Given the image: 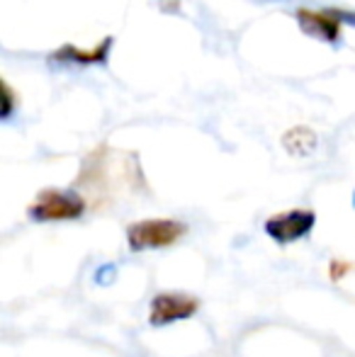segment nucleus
<instances>
[{
  "label": "nucleus",
  "mask_w": 355,
  "mask_h": 357,
  "mask_svg": "<svg viewBox=\"0 0 355 357\" xmlns=\"http://www.w3.org/2000/svg\"><path fill=\"white\" fill-rule=\"evenodd\" d=\"M353 204H355V192H353Z\"/></svg>",
  "instance_id": "obj_11"
},
{
  "label": "nucleus",
  "mask_w": 355,
  "mask_h": 357,
  "mask_svg": "<svg viewBox=\"0 0 355 357\" xmlns=\"http://www.w3.org/2000/svg\"><path fill=\"white\" fill-rule=\"evenodd\" d=\"M188 231V226L173 219H144L137 224H129L127 241L132 250H151L166 248L180 241Z\"/></svg>",
  "instance_id": "obj_2"
},
{
  "label": "nucleus",
  "mask_w": 355,
  "mask_h": 357,
  "mask_svg": "<svg viewBox=\"0 0 355 357\" xmlns=\"http://www.w3.org/2000/svg\"><path fill=\"white\" fill-rule=\"evenodd\" d=\"M353 270V265L351 263H331V268H328V275H331V280H341L346 273H351Z\"/></svg>",
  "instance_id": "obj_9"
},
{
  "label": "nucleus",
  "mask_w": 355,
  "mask_h": 357,
  "mask_svg": "<svg viewBox=\"0 0 355 357\" xmlns=\"http://www.w3.org/2000/svg\"><path fill=\"white\" fill-rule=\"evenodd\" d=\"M86 212V199L71 190H42L27 207L34 221H68Z\"/></svg>",
  "instance_id": "obj_1"
},
{
  "label": "nucleus",
  "mask_w": 355,
  "mask_h": 357,
  "mask_svg": "<svg viewBox=\"0 0 355 357\" xmlns=\"http://www.w3.org/2000/svg\"><path fill=\"white\" fill-rule=\"evenodd\" d=\"M112 37H105L103 42L93 44V47L83 49V47H76V44H63L59 52H54L52 61L56 63H71V66H103L107 63L109 59V52H112Z\"/></svg>",
  "instance_id": "obj_6"
},
{
  "label": "nucleus",
  "mask_w": 355,
  "mask_h": 357,
  "mask_svg": "<svg viewBox=\"0 0 355 357\" xmlns=\"http://www.w3.org/2000/svg\"><path fill=\"white\" fill-rule=\"evenodd\" d=\"M13 107H15V93H13V88H10L8 83H3V109H0V117L10 119Z\"/></svg>",
  "instance_id": "obj_8"
},
{
  "label": "nucleus",
  "mask_w": 355,
  "mask_h": 357,
  "mask_svg": "<svg viewBox=\"0 0 355 357\" xmlns=\"http://www.w3.org/2000/svg\"><path fill=\"white\" fill-rule=\"evenodd\" d=\"M333 13H336L338 17L343 20V22H348V24H355V13H348V10H333Z\"/></svg>",
  "instance_id": "obj_10"
},
{
  "label": "nucleus",
  "mask_w": 355,
  "mask_h": 357,
  "mask_svg": "<svg viewBox=\"0 0 355 357\" xmlns=\"http://www.w3.org/2000/svg\"><path fill=\"white\" fill-rule=\"evenodd\" d=\"M197 309L199 301L195 296L180 294V291H166V294L153 296L149 321H151V326H168L176 324V321L190 319Z\"/></svg>",
  "instance_id": "obj_4"
},
{
  "label": "nucleus",
  "mask_w": 355,
  "mask_h": 357,
  "mask_svg": "<svg viewBox=\"0 0 355 357\" xmlns=\"http://www.w3.org/2000/svg\"><path fill=\"white\" fill-rule=\"evenodd\" d=\"M297 22L302 27V32L312 39H319V42L326 44H336L338 37H341V22L333 10H307L299 8L297 10Z\"/></svg>",
  "instance_id": "obj_5"
},
{
  "label": "nucleus",
  "mask_w": 355,
  "mask_h": 357,
  "mask_svg": "<svg viewBox=\"0 0 355 357\" xmlns=\"http://www.w3.org/2000/svg\"><path fill=\"white\" fill-rule=\"evenodd\" d=\"M282 146L292 155H309L317 149V134L307 127H294L282 137Z\"/></svg>",
  "instance_id": "obj_7"
},
{
  "label": "nucleus",
  "mask_w": 355,
  "mask_h": 357,
  "mask_svg": "<svg viewBox=\"0 0 355 357\" xmlns=\"http://www.w3.org/2000/svg\"><path fill=\"white\" fill-rule=\"evenodd\" d=\"M317 224V214L307 209H292V212L275 214L266 221V234L278 243H292V241L307 236Z\"/></svg>",
  "instance_id": "obj_3"
}]
</instances>
